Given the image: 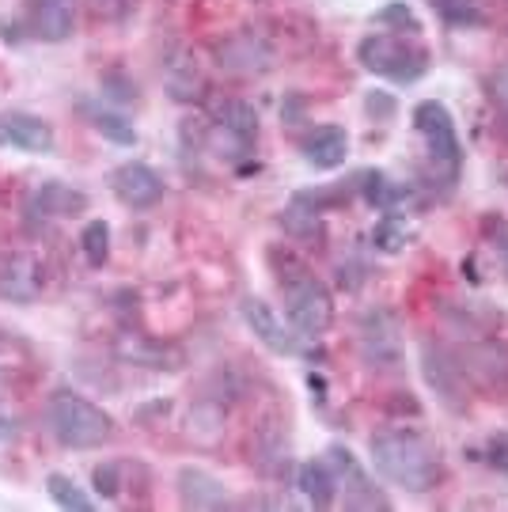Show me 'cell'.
<instances>
[{"label":"cell","mask_w":508,"mask_h":512,"mask_svg":"<svg viewBox=\"0 0 508 512\" xmlns=\"http://www.w3.org/2000/svg\"><path fill=\"white\" fill-rule=\"evenodd\" d=\"M372 467L406 494H425L440 475V459L429 440L414 429H383L368 444Z\"/></svg>","instance_id":"6da1fadb"},{"label":"cell","mask_w":508,"mask_h":512,"mask_svg":"<svg viewBox=\"0 0 508 512\" xmlns=\"http://www.w3.org/2000/svg\"><path fill=\"white\" fill-rule=\"evenodd\" d=\"M46 421H50L54 437L61 440L65 448H76V452L103 448V444L114 437V418H110L107 410L95 406L91 399H84L80 391H69V387H61V391L50 395Z\"/></svg>","instance_id":"7a4b0ae2"},{"label":"cell","mask_w":508,"mask_h":512,"mask_svg":"<svg viewBox=\"0 0 508 512\" xmlns=\"http://www.w3.org/2000/svg\"><path fill=\"white\" fill-rule=\"evenodd\" d=\"M285 315L300 334L319 338L334 323V300L319 277H292L285 285Z\"/></svg>","instance_id":"3957f363"},{"label":"cell","mask_w":508,"mask_h":512,"mask_svg":"<svg viewBox=\"0 0 508 512\" xmlns=\"http://www.w3.org/2000/svg\"><path fill=\"white\" fill-rule=\"evenodd\" d=\"M357 57H361V65L368 73L399 80V84H414L425 73V61H429L421 50H414L402 38L391 35H368L361 42V50H357Z\"/></svg>","instance_id":"277c9868"},{"label":"cell","mask_w":508,"mask_h":512,"mask_svg":"<svg viewBox=\"0 0 508 512\" xmlns=\"http://www.w3.org/2000/svg\"><path fill=\"white\" fill-rule=\"evenodd\" d=\"M361 353H364V361L372 368H380V372L399 368L402 330H399V319H395L391 311L376 308L361 319Z\"/></svg>","instance_id":"5b68a950"},{"label":"cell","mask_w":508,"mask_h":512,"mask_svg":"<svg viewBox=\"0 0 508 512\" xmlns=\"http://www.w3.org/2000/svg\"><path fill=\"white\" fill-rule=\"evenodd\" d=\"M414 126H418V133L425 137L429 156H433L436 164H444L455 171V167H459V137H455V122H452V114H448V107L436 103V99L421 103V107L414 110Z\"/></svg>","instance_id":"8992f818"},{"label":"cell","mask_w":508,"mask_h":512,"mask_svg":"<svg viewBox=\"0 0 508 512\" xmlns=\"http://www.w3.org/2000/svg\"><path fill=\"white\" fill-rule=\"evenodd\" d=\"M110 186H114V198L126 205V209H152V205L164 198V179L148 164H137V160L118 167L110 175Z\"/></svg>","instance_id":"52a82bcc"},{"label":"cell","mask_w":508,"mask_h":512,"mask_svg":"<svg viewBox=\"0 0 508 512\" xmlns=\"http://www.w3.org/2000/svg\"><path fill=\"white\" fill-rule=\"evenodd\" d=\"M327 463L334 478H338V486H345V505H353V509H387V501L372 490V482H368V475L361 471V463L349 448L334 444L327 452Z\"/></svg>","instance_id":"ba28073f"},{"label":"cell","mask_w":508,"mask_h":512,"mask_svg":"<svg viewBox=\"0 0 508 512\" xmlns=\"http://www.w3.org/2000/svg\"><path fill=\"white\" fill-rule=\"evenodd\" d=\"M27 23L42 42H65L76 31V0H27Z\"/></svg>","instance_id":"9c48e42d"},{"label":"cell","mask_w":508,"mask_h":512,"mask_svg":"<svg viewBox=\"0 0 508 512\" xmlns=\"http://www.w3.org/2000/svg\"><path fill=\"white\" fill-rule=\"evenodd\" d=\"M243 323L251 327V334L273 353H296V342H292V330L285 327V319L262 300V296H247L243 300Z\"/></svg>","instance_id":"30bf717a"},{"label":"cell","mask_w":508,"mask_h":512,"mask_svg":"<svg viewBox=\"0 0 508 512\" xmlns=\"http://www.w3.org/2000/svg\"><path fill=\"white\" fill-rule=\"evenodd\" d=\"M0 129H4V145H16L23 152H54L57 137L50 122H42L38 114H27V110H12L0 118Z\"/></svg>","instance_id":"8fae6325"},{"label":"cell","mask_w":508,"mask_h":512,"mask_svg":"<svg viewBox=\"0 0 508 512\" xmlns=\"http://www.w3.org/2000/svg\"><path fill=\"white\" fill-rule=\"evenodd\" d=\"M179 497L186 509H224L228 505V486L209 471H201V467H182Z\"/></svg>","instance_id":"7c38bea8"},{"label":"cell","mask_w":508,"mask_h":512,"mask_svg":"<svg viewBox=\"0 0 508 512\" xmlns=\"http://www.w3.org/2000/svg\"><path fill=\"white\" fill-rule=\"evenodd\" d=\"M84 209H88V198L65 183H42L31 194V202H27L31 217H46V220L73 217V213H84Z\"/></svg>","instance_id":"4fadbf2b"},{"label":"cell","mask_w":508,"mask_h":512,"mask_svg":"<svg viewBox=\"0 0 508 512\" xmlns=\"http://www.w3.org/2000/svg\"><path fill=\"white\" fill-rule=\"evenodd\" d=\"M345 156H349V137H345L342 126H323L304 137V160L319 171H330V167H342Z\"/></svg>","instance_id":"5bb4252c"},{"label":"cell","mask_w":508,"mask_h":512,"mask_svg":"<svg viewBox=\"0 0 508 512\" xmlns=\"http://www.w3.org/2000/svg\"><path fill=\"white\" fill-rule=\"evenodd\" d=\"M220 61L232 73H262V69H270V50L254 35H236L232 42L220 46Z\"/></svg>","instance_id":"9a60e30c"},{"label":"cell","mask_w":508,"mask_h":512,"mask_svg":"<svg viewBox=\"0 0 508 512\" xmlns=\"http://www.w3.org/2000/svg\"><path fill=\"white\" fill-rule=\"evenodd\" d=\"M300 494L308 497L315 509H330L338 497V478L330 471L327 459H308L300 467Z\"/></svg>","instance_id":"2e32d148"},{"label":"cell","mask_w":508,"mask_h":512,"mask_svg":"<svg viewBox=\"0 0 508 512\" xmlns=\"http://www.w3.org/2000/svg\"><path fill=\"white\" fill-rule=\"evenodd\" d=\"M164 84H167V92L175 95V99H198V92H201L198 61L179 50V54L171 57V65L164 69Z\"/></svg>","instance_id":"e0dca14e"},{"label":"cell","mask_w":508,"mask_h":512,"mask_svg":"<svg viewBox=\"0 0 508 512\" xmlns=\"http://www.w3.org/2000/svg\"><path fill=\"white\" fill-rule=\"evenodd\" d=\"M217 122L228 137H236L239 145H251L254 137H258V114L247 103H224L217 110Z\"/></svg>","instance_id":"ac0fdd59"},{"label":"cell","mask_w":508,"mask_h":512,"mask_svg":"<svg viewBox=\"0 0 508 512\" xmlns=\"http://www.w3.org/2000/svg\"><path fill=\"white\" fill-rule=\"evenodd\" d=\"M88 122L95 126V133H103V137H107V141H114V145H137V129L129 126L122 114H114V110L91 107Z\"/></svg>","instance_id":"d6986e66"},{"label":"cell","mask_w":508,"mask_h":512,"mask_svg":"<svg viewBox=\"0 0 508 512\" xmlns=\"http://www.w3.org/2000/svg\"><path fill=\"white\" fill-rule=\"evenodd\" d=\"M46 490H50V497H54L61 509H76V512H91L95 509V501H91L84 490H80V482L69 475H50L46 478Z\"/></svg>","instance_id":"ffe728a7"},{"label":"cell","mask_w":508,"mask_h":512,"mask_svg":"<svg viewBox=\"0 0 508 512\" xmlns=\"http://www.w3.org/2000/svg\"><path fill=\"white\" fill-rule=\"evenodd\" d=\"M38 289V277L35 270L27 266V258H12L8 270L0 274V293L4 296H35Z\"/></svg>","instance_id":"44dd1931"},{"label":"cell","mask_w":508,"mask_h":512,"mask_svg":"<svg viewBox=\"0 0 508 512\" xmlns=\"http://www.w3.org/2000/svg\"><path fill=\"white\" fill-rule=\"evenodd\" d=\"M80 247H84V255H88L91 266H103L107 255H110L107 220H91V224H84V232H80Z\"/></svg>","instance_id":"7402d4cb"},{"label":"cell","mask_w":508,"mask_h":512,"mask_svg":"<svg viewBox=\"0 0 508 512\" xmlns=\"http://www.w3.org/2000/svg\"><path fill=\"white\" fill-rule=\"evenodd\" d=\"M490 88H493V99H497V103L508 110V65H501V69L493 73Z\"/></svg>","instance_id":"603a6c76"},{"label":"cell","mask_w":508,"mask_h":512,"mask_svg":"<svg viewBox=\"0 0 508 512\" xmlns=\"http://www.w3.org/2000/svg\"><path fill=\"white\" fill-rule=\"evenodd\" d=\"M490 463L497 467V471H505L508 475V437H497L490 444Z\"/></svg>","instance_id":"cb8c5ba5"},{"label":"cell","mask_w":508,"mask_h":512,"mask_svg":"<svg viewBox=\"0 0 508 512\" xmlns=\"http://www.w3.org/2000/svg\"><path fill=\"white\" fill-rule=\"evenodd\" d=\"M380 23H414V12L406 4H391L380 12Z\"/></svg>","instance_id":"d4e9b609"},{"label":"cell","mask_w":508,"mask_h":512,"mask_svg":"<svg viewBox=\"0 0 508 512\" xmlns=\"http://www.w3.org/2000/svg\"><path fill=\"white\" fill-rule=\"evenodd\" d=\"M376 110H380V114H391V103H387V99H376V92H372V99H368V114H376Z\"/></svg>","instance_id":"484cf974"},{"label":"cell","mask_w":508,"mask_h":512,"mask_svg":"<svg viewBox=\"0 0 508 512\" xmlns=\"http://www.w3.org/2000/svg\"><path fill=\"white\" fill-rule=\"evenodd\" d=\"M0 145H4V129H0Z\"/></svg>","instance_id":"4316f807"}]
</instances>
